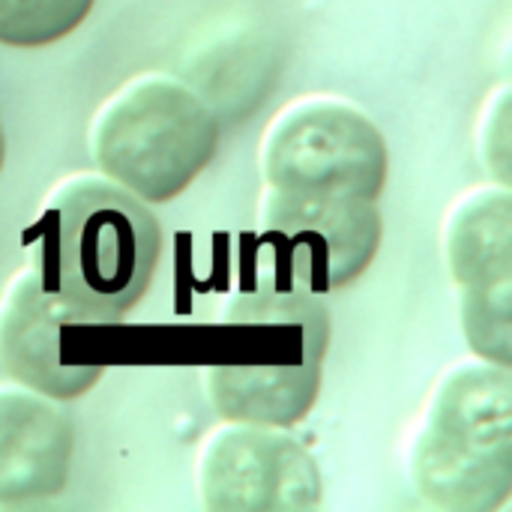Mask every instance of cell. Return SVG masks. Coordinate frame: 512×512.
Wrapping results in <instances>:
<instances>
[{"mask_svg":"<svg viewBox=\"0 0 512 512\" xmlns=\"http://www.w3.org/2000/svg\"><path fill=\"white\" fill-rule=\"evenodd\" d=\"M219 120L183 81L147 72L117 87L93 114L90 153L108 180L141 198H177L216 156Z\"/></svg>","mask_w":512,"mask_h":512,"instance_id":"277c9868","label":"cell"},{"mask_svg":"<svg viewBox=\"0 0 512 512\" xmlns=\"http://www.w3.org/2000/svg\"><path fill=\"white\" fill-rule=\"evenodd\" d=\"M411 483L441 512H495L512 495V372L468 357L429 393L411 441Z\"/></svg>","mask_w":512,"mask_h":512,"instance_id":"3957f363","label":"cell"},{"mask_svg":"<svg viewBox=\"0 0 512 512\" xmlns=\"http://www.w3.org/2000/svg\"><path fill=\"white\" fill-rule=\"evenodd\" d=\"M75 324L48 294L33 267L18 270L0 294V366L15 384H24L57 402L84 396L99 378V363L69 360L63 330Z\"/></svg>","mask_w":512,"mask_h":512,"instance_id":"9c48e42d","label":"cell"},{"mask_svg":"<svg viewBox=\"0 0 512 512\" xmlns=\"http://www.w3.org/2000/svg\"><path fill=\"white\" fill-rule=\"evenodd\" d=\"M330 342L318 294L273 276L237 294L216 327L204 390L222 420L291 429L318 402Z\"/></svg>","mask_w":512,"mask_h":512,"instance_id":"7a4b0ae2","label":"cell"},{"mask_svg":"<svg viewBox=\"0 0 512 512\" xmlns=\"http://www.w3.org/2000/svg\"><path fill=\"white\" fill-rule=\"evenodd\" d=\"M93 0H0V42L12 48H42L75 33Z\"/></svg>","mask_w":512,"mask_h":512,"instance_id":"8fae6325","label":"cell"},{"mask_svg":"<svg viewBox=\"0 0 512 512\" xmlns=\"http://www.w3.org/2000/svg\"><path fill=\"white\" fill-rule=\"evenodd\" d=\"M75 429L57 399L24 384H0V504L60 495Z\"/></svg>","mask_w":512,"mask_h":512,"instance_id":"30bf717a","label":"cell"},{"mask_svg":"<svg viewBox=\"0 0 512 512\" xmlns=\"http://www.w3.org/2000/svg\"><path fill=\"white\" fill-rule=\"evenodd\" d=\"M258 228L279 276L324 297L351 285L378 255V201H312L261 195Z\"/></svg>","mask_w":512,"mask_h":512,"instance_id":"ba28073f","label":"cell"},{"mask_svg":"<svg viewBox=\"0 0 512 512\" xmlns=\"http://www.w3.org/2000/svg\"><path fill=\"white\" fill-rule=\"evenodd\" d=\"M30 267L75 324H111L150 288L159 225L147 204L105 174H72L42 201Z\"/></svg>","mask_w":512,"mask_h":512,"instance_id":"6da1fadb","label":"cell"},{"mask_svg":"<svg viewBox=\"0 0 512 512\" xmlns=\"http://www.w3.org/2000/svg\"><path fill=\"white\" fill-rule=\"evenodd\" d=\"M512 93L510 84H501L489 99H486V108H483V120H480V132H477V141H480V156H483V165L486 171L501 183V186H510L512 168Z\"/></svg>","mask_w":512,"mask_h":512,"instance_id":"7c38bea8","label":"cell"},{"mask_svg":"<svg viewBox=\"0 0 512 512\" xmlns=\"http://www.w3.org/2000/svg\"><path fill=\"white\" fill-rule=\"evenodd\" d=\"M441 249L474 357L512 366V192L474 186L453 201Z\"/></svg>","mask_w":512,"mask_h":512,"instance_id":"8992f818","label":"cell"},{"mask_svg":"<svg viewBox=\"0 0 512 512\" xmlns=\"http://www.w3.org/2000/svg\"><path fill=\"white\" fill-rule=\"evenodd\" d=\"M195 480L210 512H303L324 495L312 453L288 429L237 420L204 438Z\"/></svg>","mask_w":512,"mask_h":512,"instance_id":"52a82bcc","label":"cell"},{"mask_svg":"<svg viewBox=\"0 0 512 512\" xmlns=\"http://www.w3.org/2000/svg\"><path fill=\"white\" fill-rule=\"evenodd\" d=\"M3 159H6V132H3V120H0V168H3Z\"/></svg>","mask_w":512,"mask_h":512,"instance_id":"4fadbf2b","label":"cell"},{"mask_svg":"<svg viewBox=\"0 0 512 512\" xmlns=\"http://www.w3.org/2000/svg\"><path fill=\"white\" fill-rule=\"evenodd\" d=\"M390 150L378 123L342 96L288 102L264 129L267 192L312 201H378Z\"/></svg>","mask_w":512,"mask_h":512,"instance_id":"5b68a950","label":"cell"}]
</instances>
